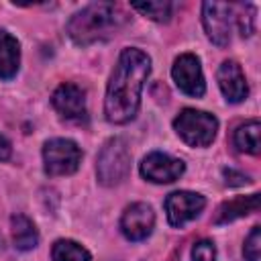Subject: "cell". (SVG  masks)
<instances>
[{
  "mask_svg": "<svg viewBox=\"0 0 261 261\" xmlns=\"http://www.w3.org/2000/svg\"><path fill=\"white\" fill-rule=\"evenodd\" d=\"M259 249H261V228L253 226L249 237L245 239V247H243V255L247 261H259Z\"/></svg>",
  "mask_w": 261,
  "mask_h": 261,
  "instance_id": "20",
  "label": "cell"
},
{
  "mask_svg": "<svg viewBox=\"0 0 261 261\" xmlns=\"http://www.w3.org/2000/svg\"><path fill=\"white\" fill-rule=\"evenodd\" d=\"M82 161V149L69 139H51L43 147V163L47 175H71Z\"/></svg>",
  "mask_w": 261,
  "mask_h": 261,
  "instance_id": "5",
  "label": "cell"
},
{
  "mask_svg": "<svg viewBox=\"0 0 261 261\" xmlns=\"http://www.w3.org/2000/svg\"><path fill=\"white\" fill-rule=\"evenodd\" d=\"M10 228H12V243L18 251H31L37 247L39 232L31 218H27L24 214H14L10 218Z\"/></svg>",
  "mask_w": 261,
  "mask_h": 261,
  "instance_id": "15",
  "label": "cell"
},
{
  "mask_svg": "<svg viewBox=\"0 0 261 261\" xmlns=\"http://www.w3.org/2000/svg\"><path fill=\"white\" fill-rule=\"evenodd\" d=\"M216 77H218V86H220V90L228 102L237 104V102H243L247 98L249 86H247L245 73L237 61H222Z\"/></svg>",
  "mask_w": 261,
  "mask_h": 261,
  "instance_id": "12",
  "label": "cell"
},
{
  "mask_svg": "<svg viewBox=\"0 0 261 261\" xmlns=\"http://www.w3.org/2000/svg\"><path fill=\"white\" fill-rule=\"evenodd\" d=\"M239 8H241V12L237 16L239 31L243 37H251L255 31V6L253 4H241Z\"/></svg>",
  "mask_w": 261,
  "mask_h": 261,
  "instance_id": "19",
  "label": "cell"
},
{
  "mask_svg": "<svg viewBox=\"0 0 261 261\" xmlns=\"http://www.w3.org/2000/svg\"><path fill=\"white\" fill-rule=\"evenodd\" d=\"M51 259L53 261H92L90 253L82 245H77L75 241H69V239H59L53 245Z\"/></svg>",
  "mask_w": 261,
  "mask_h": 261,
  "instance_id": "17",
  "label": "cell"
},
{
  "mask_svg": "<svg viewBox=\"0 0 261 261\" xmlns=\"http://www.w3.org/2000/svg\"><path fill=\"white\" fill-rule=\"evenodd\" d=\"M230 14H232V4H222V2L202 4L204 31L208 39L218 47H226L230 43Z\"/></svg>",
  "mask_w": 261,
  "mask_h": 261,
  "instance_id": "6",
  "label": "cell"
},
{
  "mask_svg": "<svg viewBox=\"0 0 261 261\" xmlns=\"http://www.w3.org/2000/svg\"><path fill=\"white\" fill-rule=\"evenodd\" d=\"M149 73L151 59L141 49L128 47L118 55L104 98V114L108 122L126 124L137 116L141 106V92Z\"/></svg>",
  "mask_w": 261,
  "mask_h": 261,
  "instance_id": "1",
  "label": "cell"
},
{
  "mask_svg": "<svg viewBox=\"0 0 261 261\" xmlns=\"http://www.w3.org/2000/svg\"><path fill=\"white\" fill-rule=\"evenodd\" d=\"M124 14L116 4L96 2L75 12L67 22V35L73 43L86 47L98 41H106L122 27Z\"/></svg>",
  "mask_w": 261,
  "mask_h": 261,
  "instance_id": "2",
  "label": "cell"
},
{
  "mask_svg": "<svg viewBox=\"0 0 261 261\" xmlns=\"http://www.w3.org/2000/svg\"><path fill=\"white\" fill-rule=\"evenodd\" d=\"M10 155H12V145H10V141H8L4 135H0V161H8Z\"/></svg>",
  "mask_w": 261,
  "mask_h": 261,
  "instance_id": "23",
  "label": "cell"
},
{
  "mask_svg": "<svg viewBox=\"0 0 261 261\" xmlns=\"http://www.w3.org/2000/svg\"><path fill=\"white\" fill-rule=\"evenodd\" d=\"M20 65V45L8 31H0V80H12Z\"/></svg>",
  "mask_w": 261,
  "mask_h": 261,
  "instance_id": "14",
  "label": "cell"
},
{
  "mask_svg": "<svg viewBox=\"0 0 261 261\" xmlns=\"http://www.w3.org/2000/svg\"><path fill=\"white\" fill-rule=\"evenodd\" d=\"M171 75L173 82L177 84V88L194 98L204 96L206 92V84H204V73H202V65L200 59L192 53H184L173 61L171 67Z\"/></svg>",
  "mask_w": 261,
  "mask_h": 261,
  "instance_id": "7",
  "label": "cell"
},
{
  "mask_svg": "<svg viewBox=\"0 0 261 261\" xmlns=\"http://www.w3.org/2000/svg\"><path fill=\"white\" fill-rule=\"evenodd\" d=\"M259 130H261V124H259L257 118L239 124L237 130H234V137H232L234 147L239 151H245V153H251V155H259Z\"/></svg>",
  "mask_w": 261,
  "mask_h": 261,
  "instance_id": "16",
  "label": "cell"
},
{
  "mask_svg": "<svg viewBox=\"0 0 261 261\" xmlns=\"http://www.w3.org/2000/svg\"><path fill=\"white\" fill-rule=\"evenodd\" d=\"M194 261H216V247L212 241H198L192 249Z\"/></svg>",
  "mask_w": 261,
  "mask_h": 261,
  "instance_id": "21",
  "label": "cell"
},
{
  "mask_svg": "<svg viewBox=\"0 0 261 261\" xmlns=\"http://www.w3.org/2000/svg\"><path fill=\"white\" fill-rule=\"evenodd\" d=\"M222 175H224L226 186H245L249 181V175H245V173H241L237 169H224Z\"/></svg>",
  "mask_w": 261,
  "mask_h": 261,
  "instance_id": "22",
  "label": "cell"
},
{
  "mask_svg": "<svg viewBox=\"0 0 261 261\" xmlns=\"http://www.w3.org/2000/svg\"><path fill=\"white\" fill-rule=\"evenodd\" d=\"M257 210H259V194L239 196V198H232V200L220 204V208L216 210V216H214V224H226V222H232V220L247 216L251 212H257Z\"/></svg>",
  "mask_w": 261,
  "mask_h": 261,
  "instance_id": "13",
  "label": "cell"
},
{
  "mask_svg": "<svg viewBox=\"0 0 261 261\" xmlns=\"http://www.w3.org/2000/svg\"><path fill=\"white\" fill-rule=\"evenodd\" d=\"M53 108L69 120H80L86 116V92L75 84H61L51 96Z\"/></svg>",
  "mask_w": 261,
  "mask_h": 261,
  "instance_id": "11",
  "label": "cell"
},
{
  "mask_svg": "<svg viewBox=\"0 0 261 261\" xmlns=\"http://www.w3.org/2000/svg\"><path fill=\"white\" fill-rule=\"evenodd\" d=\"M155 226L153 208L145 202H135L124 208L120 216V230L128 241H143L151 234Z\"/></svg>",
  "mask_w": 261,
  "mask_h": 261,
  "instance_id": "10",
  "label": "cell"
},
{
  "mask_svg": "<svg viewBox=\"0 0 261 261\" xmlns=\"http://www.w3.org/2000/svg\"><path fill=\"white\" fill-rule=\"evenodd\" d=\"M175 133L192 147H208L218 130V120L210 112L184 108L173 120Z\"/></svg>",
  "mask_w": 261,
  "mask_h": 261,
  "instance_id": "3",
  "label": "cell"
},
{
  "mask_svg": "<svg viewBox=\"0 0 261 261\" xmlns=\"http://www.w3.org/2000/svg\"><path fill=\"white\" fill-rule=\"evenodd\" d=\"M130 171V151L122 139H110L98 153L96 173L102 186H118Z\"/></svg>",
  "mask_w": 261,
  "mask_h": 261,
  "instance_id": "4",
  "label": "cell"
},
{
  "mask_svg": "<svg viewBox=\"0 0 261 261\" xmlns=\"http://www.w3.org/2000/svg\"><path fill=\"white\" fill-rule=\"evenodd\" d=\"M186 165L181 159H175L167 153H149L141 161V175L153 184H171L184 173Z\"/></svg>",
  "mask_w": 261,
  "mask_h": 261,
  "instance_id": "9",
  "label": "cell"
},
{
  "mask_svg": "<svg viewBox=\"0 0 261 261\" xmlns=\"http://www.w3.org/2000/svg\"><path fill=\"white\" fill-rule=\"evenodd\" d=\"M133 8L139 10L141 14L149 16L151 20H157V22H167L169 16H171V10H173V4L171 2H133Z\"/></svg>",
  "mask_w": 261,
  "mask_h": 261,
  "instance_id": "18",
  "label": "cell"
},
{
  "mask_svg": "<svg viewBox=\"0 0 261 261\" xmlns=\"http://www.w3.org/2000/svg\"><path fill=\"white\" fill-rule=\"evenodd\" d=\"M165 214L171 226H184L186 222L194 220L206 206V198L196 192H171L165 198Z\"/></svg>",
  "mask_w": 261,
  "mask_h": 261,
  "instance_id": "8",
  "label": "cell"
}]
</instances>
